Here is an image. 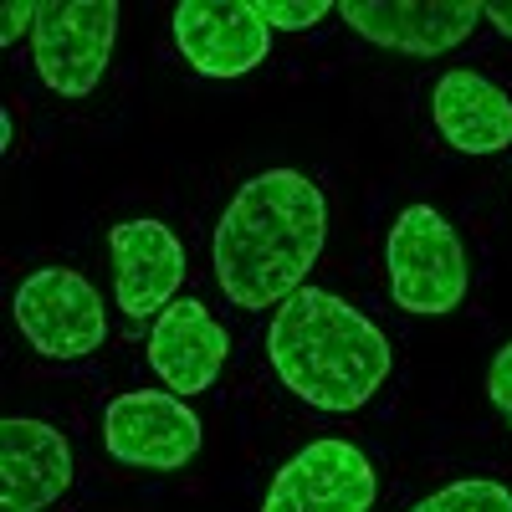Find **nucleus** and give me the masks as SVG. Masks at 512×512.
<instances>
[{
  "label": "nucleus",
  "mask_w": 512,
  "mask_h": 512,
  "mask_svg": "<svg viewBox=\"0 0 512 512\" xmlns=\"http://www.w3.org/2000/svg\"><path fill=\"white\" fill-rule=\"evenodd\" d=\"M379 477L354 441H308L267 487L262 512H369Z\"/></svg>",
  "instance_id": "0eeeda50"
},
{
  "label": "nucleus",
  "mask_w": 512,
  "mask_h": 512,
  "mask_svg": "<svg viewBox=\"0 0 512 512\" xmlns=\"http://www.w3.org/2000/svg\"><path fill=\"white\" fill-rule=\"evenodd\" d=\"M487 395L497 405V415L512 425V344H502L492 354V369H487Z\"/></svg>",
  "instance_id": "dca6fc26"
},
{
  "label": "nucleus",
  "mask_w": 512,
  "mask_h": 512,
  "mask_svg": "<svg viewBox=\"0 0 512 512\" xmlns=\"http://www.w3.org/2000/svg\"><path fill=\"white\" fill-rule=\"evenodd\" d=\"M384 277H390V297L405 313L441 318L466 303L472 287V267H466V246L451 231V221L431 205L400 210L384 241Z\"/></svg>",
  "instance_id": "7ed1b4c3"
},
{
  "label": "nucleus",
  "mask_w": 512,
  "mask_h": 512,
  "mask_svg": "<svg viewBox=\"0 0 512 512\" xmlns=\"http://www.w3.org/2000/svg\"><path fill=\"white\" fill-rule=\"evenodd\" d=\"M113 292L128 318H159L185 282V246L164 221H123L108 231Z\"/></svg>",
  "instance_id": "9d476101"
},
{
  "label": "nucleus",
  "mask_w": 512,
  "mask_h": 512,
  "mask_svg": "<svg viewBox=\"0 0 512 512\" xmlns=\"http://www.w3.org/2000/svg\"><path fill=\"white\" fill-rule=\"evenodd\" d=\"M72 487V446L47 420H0V512H41Z\"/></svg>",
  "instance_id": "9b49d317"
},
{
  "label": "nucleus",
  "mask_w": 512,
  "mask_h": 512,
  "mask_svg": "<svg viewBox=\"0 0 512 512\" xmlns=\"http://www.w3.org/2000/svg\"><path fill=\"white\" fill-rule=\"evenodd\" d=\"M11 313L21 338L47 359H88L108 338V313L98 287L72 267H36L21 277Z\"/></svg>",
  "instance_id": "20e7f679"
},
{
  "label": "nucleus",
  "mask_w": 512,
  "mask_h": 512,
  "mask_svg": "<svg viewBox=\"0 0 512 512\" xmlns=\"http://www.w3.org/2000/svg\"><path fill=\"white\" fill-rule=\"evenodd\" d=\"M231 359V333L205 313L195 297H175L149 333V364L164 379V390H175L180 400L200 395L216 384V374Z\"/></svg>",
  "instance_id": "f8f14e48"
},
{
  "label": "nucleus",
  "mask_w": 512,
  "mask_h": 512,
  "mask_svg": "<svg viewBox=\"0 0 512 512\" xmlns=\"http://www.w3.org/2000/svg\"><path fill=\"white\" fill-rule=\"evenodd\" d=\"M328 241V200L297 169H267L246 180L216 226L210 267L236 308H282L308 282Z\"/></svg>",
  "instance_id": "f257e3e1"
},
{
  "label": "nucleus",
  "mask_w": 512,
  "mask_h": 512,
  "mask_svg": "<svg viewBox=\"0 0 512 512\" xmlns=\"http://www.w3.org/2000/svg\"><path fill=\"white\" fill-rule=\"evenodd\" d=\"M175 41L200 77H241L272 52V31L256 21L251 0H180Z\"/></svg>",
  "instance_id": "1a4fd4ad"
},
{
  "label": "nucleus",
  "mask_w": 512,
  "mask_h": 512,
  "mask_svg": "<svg viewBox=\"0 0 512 512\" xmlns=\"http://www.w3.org/2000/svg\"><path fill=\"white\" fill-rule=\"evenodd\" d=\"M251 11H256V21H262L267 31H272V26H282V31H308V26H318L333 6H328V0H292V6H282V0H251Z\"/></svg>",
  "instance_id": "2eb2a0df"
},
{
  "label": "nucleus",
  "mask_w": 512,
  "mask_h": 512,
  "mask_svg": "<svg viewBox=\"0 0 512 512\" xmlns=\"http://www.w3.org/2000/svg\"><path fill=\"white\" fill-rule=\"evenodd\" d=\"M36 21H41L36 0H11V6L0 11V47H16L26 31H36Z\"/></svg>",
  "instance_id": "f3484780"
},
{
  "label": "nucleus",
  "mask_w": 512,
  "mask_h": 512,
  "mask_svg": "<svg viewBox=\"0 0 512 512\" xmlns=\"http://www.w3.org/2000/svg\"><path fill=\"white\" fill-rule=\"evenodd\" d=\"M364 41L405 57H441L482 21V0H344L338 6Z\"/></svg>",
  "instance_id": "6e6552de"
},
{
  "label": "nucleus",
  "mask_w": 512,
  "mask_h": 512,
  "mask_svg": "<svg viewBox=\"0 0 512 512\" xmlns=\"http://www.w3.org/2000/svg\"><path fill=\"white\" fill-rule=\"evenodd\" d=\"M113 36H118L113 0H52V6H41V21L31 31V57L41 82L57 98H88L108 72Z\"/></svg>",
  "instance_id": "39448f33"
},
{
  "label": "nucleus",
  "mask_w": 512,
  "mask_h": 512,
  "mask_svg": "<svg viewBox=\"0 0 512 512\" xmlns=\"http://www.w3.org/2000/svg\"><path fill=\"white\" fill-rule=\"evenodd\" d=\"M103 446L123 466L180 472L200 451V420L175 390H128L103 410Z\"/></svg>",
  "instance_id": "423d86ee"
},
{
  "label": "nucleus",
  "mask_w": 512,
  "mask_h": 512,
  "mask_svg": "<svg viewBox=\"0 0 512 512\" xmlns=\"http://www.w3.org/2000/svg\"><path fill=\"white\" fill-rule=\"evenodd\" d=\"M431 118H436V134L456 154H502L512 144V98L482 72H466V67L441 72L431 93Z\"/></svg>",
  "instance_id": "ddd939ff"
},
{
  "label": "nucleus",
  "mask_w": 512,
  "mask_h": 512,
  "mask_svg": "<svg viewBox=\"0 0 512 512\" xmlns=\"http://www.w3.org/2000/svg\"><path fill=\"white\" fill-rule=\"evenodd\" d=\"M277 379L313 410L349 415L390 379V338L328 287H297L267 328Z\"/></svg>",
  "instance_id": "f03ea898"
},
{
  "label": "nucleus",
  "mask_w": 512,
  "mask_h": 512,
  "mask_svg": "<svg viewBox=\"0 0 512 512\" xmlns=\"http://www.w3.org/2000/svg\"><path fill=\"white\" fill-rule=\"evenodd\" d=\"M410 512H512V492L492 477H466V482H451V487L431 492Z\"/></svg>",
  "instance_id": "4468645a"
},
{
  "label": "nucleus",
  "mask_w": 512,
  "mask_h": 512,
  "mask_svg": "<svg viewBox=\"0 0 512 512\" xmlns=\"http://www.w3.org/2000/svg\"><path fill=\"white\" fill-rule=\"evenodd\" d=\"M482 16L512 41V0H487V6H482Z\"/></svg>",
  "instance_id": "a211bd4d"
}]
</instances>
